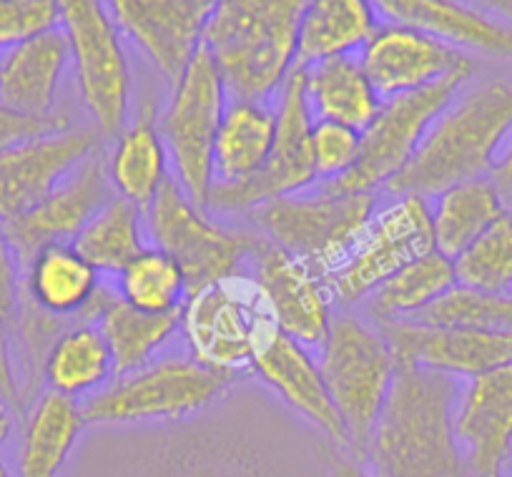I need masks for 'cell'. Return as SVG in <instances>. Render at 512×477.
<instances>
[{
    "mask_svg": "<svg viewBox=\"0 0 512 477\" xmlns=\"http://www.w3.org/2000/svg\"><path fill=\"white\" fill-rule=\"evenodd\" d=\"M462 380L397 365L364 460L382 477H472L455 430Z\"/></svg>",
    "mask_w": 512,
    "mask_h": 477,
    "instance_id": "obj_1",
    "label": "cell"
},
{
    "mask_svg": "<svg viewBox=\"0 0 512 477\" xmlns=\"http://www.w3.org/2000/svg\"><path fill=\"white\" fill-rule=\"evenodd\" d=\"M510 131L512 78L465 83L384 191L432 199L452 184L490 176Z\"/></svg>",
    "mask_w": 512,
    "mask_h": 477,
    "instance_id": "obj_2",
    "label": "cell"
},
{
    "mask_svg": "<svg viewBox=\"0 0 512 477\" xmlns=\"http://www.w3.org/2000/svg\"><path fill=\"white\" fill-rule=\"evenodd\" d=\"M307 0H214L204 48L229 98L274 101L297 68V31Z\"/></svg>",
    "mask_w": 512,
    "mask_h": 477,
    "instance_id": "obj_3",
    "label": "cell"
},
{
    "mask_svg": "<svg viewBox=\"0 0 512 477\" xmlns=\"http://www.w3.org/2000/svg\"><path fill=\"white\" fill-rule=\"evenodd\" d=\"M234 380L191 354L156 357L139 370L113 377L111 385L83 402V415L103 427L179 425L219 405Z\"/></svg>",
    "mask_w": 512,
    "mask_h": 477,
    "instance_id": "obj_4",
    "label": "cell"
},
{
    "mask_svg": "<svg viewBox=\"0 0 512 477\" xmlns=\"http://www.w3.org/2000/svg\"><path fill=\"white\" fill-rule=\"evenodd\" d=\"M379 204L377 191L314 184L251 211L256 234L317 269L324 279L347 259Z\"/></svg>",
    "mask_w": 512,
    "mask_h": 477,
    "instance_id": "obj_5",
    "label": "cell"
},
{
    "mask_svg": "<svg viewBox=\"0 0 512 477\" xmlns=\"http://www.w3.org/2000/svg\"><path fill=\"white\" fill-rule=\"evenodd\" d=\"M317 362L347 430L349 452L362 462L374 422L395 382V352L372 319L344 309L334 314Z\"/></svg>",
    "mask_w": 512,
    "mask_h": 477,
    "instance_id": "obj_6",
    "label": "cell"
},
{
    "mask_svg": "<svg viewBox=\"0 0 512 477\" xmlns=\"http://www.w3.org/2000/svg\"><path fill=\"white\" fill-rule=\"evenodd\" d=\"M277 329L267 297L249 272L201 287L181 307V337L191 357L236 377L251 372L256 349Z\"/></svg>",
    "mask_w": 512,
    "mask_h": 477,
    "instance_id": "obj_7",
    "label": "cell"
},
{
    "mask_svg": "<svg viewBox=\"0 0 512 477\" xmlns=\"http://www.w3.org/2000/svg\"><path fill=\"white\" fill-rule=\"evenodd\" d=\"M144 219L151 247L166 252L179 264L189 294L244 274L264 242L254 231H236L216 221L214 214L189 199L174 176L146 206Z\"/></svg>",
    "mask_w": 512,
    "mask_h": 477,
    "instance_id": "obj_8",
    "label": "cell"
},
{
    "mask_svg": "<svg viewBox=\"0 0 512 477\" xmlns=\"http://www.w3.org/2000/svg\"><path fill=\"white\" fill-rule=\"evenodd\" d=\"M432 249L430 199L390 194V199L377 204L347 259L327 277L334 304L342 309L364 304L374 289Z\"/></svg>",
    "mask_w": 512,
    "mask_h": 477,
    "instance_id": "obj_9",
    "label": "cell"
},
{
    "mask_svg": "<svg viewBox=\"0 0 512 477\" xmlns=\"http://www.w3.org/2000/svg\"><path fill=\"white\" fill-rule=\"evenodd\" d=\"M61 28L93 126L103 136L121 134L131 118L134 78L106 0H61Z\"/></svg>",
    "mask_w": 512,
    "mask_h": 477,
    "instance_id": "obj_10",
    "label": "cell"
},
{
    "mask_svg": "<svg viewBox=\"0 0 512 477\" xmlns=\"http://www.w3.org/2000/svg\"><path fill=\"white\" fill-rule=\"evenodd\" d=\"M229 103L224 78L204 46L171 86L159 131L169 151L171 174L191 201L206 206L216 131Z\"/></svg>",
    "mask_w": 512,
    "mask_h": 477,
    "instance_id": "obj_11",
    "label": "cell"
},
{
    "mask_svg": "<svg viewBox=\"0 0 512 477\" xmlns=\"http://www.w3.org/2000/svg\"><path fill=\"white\" fill-rule=\"evenodd\" d=\"M272 106L277 113V134L267 166L241 184L211 186L204 206L209 214H251L256 206L317 184L312 166L314 116L304 93L302 68L289 73Z\"/></svg>",
    "mask_w": 512,
    "mask_h": 477,
    "instance_id": "obj_12",
    "label": "cell"
},
{
    "mask_svg": "<svg viewBox=\"0 0 512 477\" xmlns=\"http://www.w3.org/2000/svg\"><path fill=\"white\" fill-rule=\"evenodd\" d=\"M472 81L470 71L452 73L420 91L384 98L372 124L362 131V154L349 176L324 181L339 191H379L390 184L420 149L437 116Z\"/></svg>",
    "mask_w": 512,
    "mask_h": 477,
    "instance_id": "obj_13",
    "label": "cell"
},
{
    "mask_svg": "<svg viewBox=\"0 0 512 477\" xmlns=\"http://www.w3.org/2000/svg\"><path fill=\"white\" fill-rule=\"evenodd\" d=\"M166 425L136 470V477H279L259 442L231 422Z\"/></svg>",
    "mask_w": 512,
    "mask_h": 477,
    "instance_id": "obj_14",
    "label": "cell"
},
{
    "mask_svg": "<svg viewBox=\"0 0 512 477\" xmlns=\"http://www.w3.org/2000/svg\"><path fill=\"white\" fill-rule=\"evenodd\" d=\"M106 6L121 36L174 86L204 46L214 0H106Z\"/></svg>",
    "mask_w": 512,
    "mask_h": 477,
    "instance_id": "obj_15",
    "label": "cell"
},
{
    "mask_svg": "<svg viewBox=\"0 0 512 477\" xmlns=\"http://www.w3.org/2000/svg\"><path fill=\"white\" fill-rule=\"evenodd\" d=\"M111 196L113 186L108 179L106 151L98 149L83 159L46 199L3 224L21 269L48 244H71Z\"/></svg>",
    "mask_w": 512,
    "mask_h": 477,
    "instance_id": "obj_16",
    "label": "cell"
},
{
    "mask_svg": "<svg viewBox=\"0 0 512 477\" xmlns=\"http://www.w3.org/2000/svg\"><path fill=\"white\" fill-rule=\"evenodd\" d=\"M246 272L267 297L279 332L309 349L322 347L337 304L317 269L264 239Z\"/></svg>",
    "mask_w": 512,
    "mask_h": 477,
    "instance_id": "obj_17",
    "label": "cell"
},
{
    "mask_svg": "<svg viewBox=\"0 0 512 477\" xmlns=\"http://www.w3.org/2000/svg\"><path fill=\"white\" fill-rule=\"evenodd\" d=\"M390 342L397 365H417L470 380L512 362V332L435 327L415 319L374 322Z\"/></svg>",
    "mask_w": 512,
    "mask_h": 477,
    "instance_id": "obj_18",
    "label": "cell"
},
{
    "mask_svg": "<svg viewBox=\"0 0 512 477\" xmlns=\"http://www.w3.org/2000/svg\"><path fill=\"white\" fill-rule=\"evenodd\" d=\"M98 149L103 134L96 126H68L0 151V224L33 209Z\"/></svg>",
    "mask_w": 512,
    "mask_h": 477,
    "instance_id": "obj_19",
    "label": "cell"
},
{
    "mask_svg": "<svg viewBox=\"0 0 512 477\" xmlns=\"http://www.w3.org/2000/svg\"><path fill=\"white\" fill-rule=\"evenodd\" d=\"M359 63L382 101L420 91L452 73H475L477 68V61L467 53L400 23H379L359 51Z\"/></svg>",
    "mask_w": 512,
    "mask_h": 477,
    "instance_id": "obj_20",
    "label": "cell"
},
{
    "mask_svg": "<svg viewBox=\"0 0 512 477\" xmlns=\"http://www.w3.org/2000/svg\"><path fill=\"white\" fill-rule=\"evenodd\" d=\"M455 430L472 477H502L512 455V362L462 380Z\"/></svg>",
    "mask_w": 512,
    "mask_h": 477,
    "instance_id": "obj_21",
    "label": "cell"
},
{
    "mask_svg": "<svg viewBox=\"0 0 512 477\" xmlns=\"http://www.w3.org/2000/svg\"><path fill=\"white\" fill-rule=\"evenodd\" d=\"M251 372L269 390L277 392L294 412H299L304 420L322 430L334 445L349 450L347 430H344L342 417L329 397L319 362L312 357V349L274 329L264 339L262 347L256 349Z\"/></svg>",
    "mask_w": 512,
    "mask_h": 477,
    "instance_id": "obj_22",
    "label": "cell"
},
{
    "mask_svg": "<svg viewBox=\"0 0 512 477\" xmlns=\"http://www.w3.org/2000/svg\"><path fill=\"white\" fill-rule=\"evenodd\" d=\"M384 23L435 36L467 56L512 61V28L462 0H372Z\"/></svg>",
    "mask_w": 512,
    "mask_h": 477,
    "instance_id": "obj_23",
    "label": "cell"
},
{
    "mask_svg": "<svg viewBox=\"0 0 512 477\" xmlns=\"http://www.w3.org/2000/svg\"><path fill=\"white\" fill-rule=\"evenodd\" d=\"M103 277L73 244H48L23 267L21 297L61 322L96 324Z\"/></svg>",
    "mask_w": 512,
    "mask_h": 477,
    "instance_id": "obj_24",
    "label": "cell"
},
{
    "mask_svg": "<svg viewBox=\"0 0 512 477\" xmlns=\"http://www.w3.org/2000/svg\"><path fill=\"white\" fill-rule=\"evenodd\" d=\"M71 48L63 28L13 46L0 58V101L31 116H53Z\"/></svg>",
    "mask_w": 512,
    "mask_h": 477,
    "instance_id": "obj_25",
    "label": "cell"
},
{
    "mask_svg": "<svg viewBox=\"0 0 512 477\" xmlns=\"http://www.w3.org/2000/svg\"><path fill=\"white\" fill-rule=\"evenodd\" d=\"M277 134V113L267 101L229 98L211 156V186L241 184L267 166Z\"/></svg>",
    "mask_w": 512,
    "mask_h": 477,
    "instance_id": "obj_26",
    "label": "cell"
},
{
    "mask_svg": "<svg viewBox=\"0 0 512 477\" xmlns=\"http://www.w3.org/2000/svg\"><path fill=\"white\" fill-rule=\"evenodd\" d=\"M106 169L113 194L136 204L141 211L164 189L171 179V161L154 103L141 106L134 124L116 134V141L106 151Z\"/></svg>",
    "mask_w": 512,
    "mask_h": 477,
    "instance_id": "obj_27",
    "label": "cell"
},
{
    "mask_svg": "<svg viewBox=\"0 0 512 477\" xmlns=\"http://www.w3.org/2000/svg\"><path fill=\"white\" fill-rule=\"evenodd\" d=\"M379 23L372 0H307L297 31V68L357 56Z\"/></svg>",
    "mask_w": 512,
    "mask_h": 477,
    "instance_id": "obj_28",
    "label": "cell"
},
{
    "mask_svg": "<svg viewBox=\"0 0 512 477\" xmlns=\"http://www.w3.org/2000/svg\"><path fill=\"white\" fill-rule=\"evenodd\" d=\"M86 427L83 405L46 390L33 402L18 450V477H61Z\"/></svg>",
    "mask_w": 512,
    "mask_h": 477,
    "instance_id": "obj_29",
    "label": "cell"
},
{
    "mask_svg": "<svg viewBox=\"0 0 512 477\" xmlns=\"http://www.w3.org/2000/svg\"><path fill=\"white\" fill-rule=\"evenodd\" d=\"M304 93L314 121H334L364 131L377 116L382 98L369 83L359 56H339L302 68Z\"/></svg>",
    "mask_w": 512,
    "mask_h": 477,
    "instance_id": "obj_30",
    "label": "cell"
},
{
    "mask_svg": "<svg viewBox=\"0 0 512 477\" xmlns=\"http://www.w3.org/2000/svg\"><path fill=\"white\" fill-rule=\"evenodd\" d=\"M116 377L111 349L101 329L91 322H73L53 339L43 360L48 390L73 400H88Z\"/></svg>",
    "mask_w": 512,
    "mask_h": 477,
    "instance_id": "obj_31",
    "label": "cell"
},
{
    "mask_svg": "<svg viewBox=\"0 0 512 477\" xmlns=\"http://www.w3.org/2000/svg\"><path fill=\"white\" fill-rule=\"evenodd\" d=\"M505 211V204L492 186L490 176L447 186L430 201L435 249L445 257L455 259Z\"/></svg>",
    "mask_w": 512,
    "mask_h": 477,
    "instance_id": "obj_32",
    "label": "cell"
},
{
    "mask_svg": "<svg viewBox=\"0 0 512 477\" xmlns=\"http://www.w3.org/2000/svg\"><path fill=\"white\" fill-rule=\"evenodd\" d=\"M108 349H111L113 367L118 375L139 370L159 357L161 349L176 337L181 327V312L149 314L134 309L118 297L116 287L108 294L101 314L96 319Z\"/></svg>",
    "mask_w": 512,
    "mask_h": 477,
    "instance_id": "obj_33",
    "label": "cell"
},
{
    "mask_svg": "<svg viewBox=\"0 0 512 477\" xmlns=\"http://www.w3.org/2000/svg\"><path fill=\"white\" fill-rule=\"evenodd\" d=\"M146 236L149 231H146L144 211L113 194L88 219L71 244L101 277L103 274L116 277L136 254L149 247Z\"/></svg>",
    "mask_w": 512,
    "mask_h": 477,
    "instance_id": "obj_34",
    "label": "cell"
},
{
    "mask_svg": "<svg viewBox=\"0 0 512 477\" xmlns=\"http://www.w3.org/2000/svg\"><path fill=\"white\" fill-rule=\"evenodd\" d=\"M457 284L452 259L432 249L374 289L364 302L372 322L415 319Z\"/></svg>",
    "mask_w": 512,
    "mask_h": 477,
    "instance_id": "obj_35",
    "label": "cell"
},
{
    "mask_svg": "<svg viewBox=\"0 0 512 477\" xmlns=\"http://www.w3.org/2000/svg\"><path fill=\"white\" fill-rule=\"evenodd\" d=\"M113 287L123 302L149 314L181 312L189 297V284L179 264L151 244L116 274Z\"/></svg>",
    "mask_w": 512,
    "mask_h": 477,
    "instance_id": "obj_36",
    "label": "cell"
},
{
    "mask_svg": "<svg viewBox=\"0 0 512 477\" xmlns=\"http://www.w3.org/2000/svg\"><path fill=\"white\" fill-rule=\"evenodd\" d=\"M460 287L480 292H512V211H505L475 242L452 259Z\"/></svg>",
    "mask_w": 512,
    "mask_h": 477,
    "instance_id": "obj_37",
    "label": "cell"
},
{
    "mask_svg": "<svg viewBox=\"0 0 512 477\" xmlns=\"http://www.w3.org/2000/svg\"><path fill=\"white\" fill-rule=\"evenodd\" d=\"M415 322L435 327H470L512 332V292L495 294L455 284L435 304L417 314Z\"/></svg>",
    "mask_w": 512,
    "mask_h": 477,
    "instance_id": "obj_38",
    "label": "cell"
},
{
    "mask_svg": "<svg viewBox=\"0 0 512 477\" xmlns=\"http://www.w3.org/2000/svg\"><path fill=\"white\" fill-rule=\"evenodd\" d=\"M362 154V131L334 121H314L312 129V166L319 184L349 176Z\"/></svg>",
    "mask_w": 512,
    "mask_h": 477,
    "instance_id": "obj_39",
    "label": "cell"
},
{
    "mask_svg": "<svg viewBox=\"0 0 512 477\" xmlns=\"http://www.w3.org/2000/svg\"><path fill=\"white\" fill-rule=\"evenodd\" d=\"M61 28V0H0V51Z\"/></svg>",
    "mask_w": 512,
    "mask_h": 477,
    "instance_id": "obj_40",
    "label": "cell"
},
{
    "mask_svg": "<svg viewBox=\"0 0 512 477\" xmlns=\"http://www.w3.org/2000/svg\"><path fill=\"white\" fill-rule=\"evenodd\" d=\"M71 118L66 113H53V116H31V113L16 111L0 101V151L13 149L26 141L41 139L53 131L68 129Z\"/></svg>",
    "mask_w": 512,
    "mask_h": 477,
    "instance_id": "obj_41",
    "label": "cell"
},
{
    "mask_svg": "<svg viewBox=\"0 0 512 477\" xmlns=\"http://www.w3.org/2000/svg\"><path fill=\"white\" fill-rule=\"evenodd\" d=\"M21 287H23V269L18 262L16 252H13L11 242H8L6 229L0 224V317H6L8 322L16 314L18 302H21Z\"/></svg>",
    "mask_w": 512,
    "mask_h": 477,
    "instance_id": "obj_42",
    "label": "cell"
},
{
    "mask_svg": "<svg viewBox=\"0 0 512 477\" xmlns=\"http://www.w3.org/2000/svg\"><path fill=\"white\" fill-rule=\"evenodd\" d=\"M8 319L0 317V392L11 402L16 412L23 410V390L21 380H18L16 370V354H13L11 344V329H8Z\"/></svg>",
    "mask_w": 512,
    "mask_h": 477,
    "instance_id": "obj_43",
    "label": "cell"
},
{
    "mask_svg": "<svg viewBox=\"0 0 512 477\" xmlns=\"http://www.w3.org/2000/svg\"><path fill=\"white\" fill-rule=\"evenodd\" d=\"M490 181L497 189V194H500L505 209L512 211V131L507 134L505 144H502L500 154H497L495 164H492Z\"/></svg>",
    "mask_w": 512,
    "mask_h": 477,
    "instance_id": "obj_44",
    "label": "cell"
},
{
    "mask_svg": "<svg viewBox=\"0 0 512 477\" xmlns=\"http://www.w3.org/2000/svg\"><path fill=\"white\" fill-rule=\"evenodd\" d=\"M462 3H467V6L477 8V11L487 13L490 18L512 28V0H462Z\"/></svg>",
    "mask_w": 512,
    "mask_h": 477,
    "instance_id": "obj_45",
    "label": "cell"
},
{
    "mask_svg": "<svg viewBox=\"0 0 512 477\" xmlns=\"http://www.w3.org/2000/svg\"><path fill=\"white\" fill-rule=\"evenodd\" d=\"M329 477H382L374 470L364 467V462L357 460H337L332 467V475Z\"/></svg>",
    "mask_w": 512,
    "mask_h": 477,
    "instance_id": "obj_46",
    "label": "cell"
},
{
    "mask_svg": "<svg viewBox=\"0 0 512 477\" xmlns=\"http://www.w3.org/2000/svg\"><path fill=\"white\" fill-rule=\"evenodd\" d=\"M13 407L11 402L3 397V392H0V442H6L8 437H11V430H13Z\"/></svg>",
    "mask_w": 512,
    "mask_h": 477,
    "instance_id": "obj_47",
    "label": "cell"
},
{
    "mask_svg": "<svg viewBox=\"0 0 512 477\" xmlns=\"http://www.w3.org/2000/svg\"><path fill=\"white\" fill-rule=\"evenodd\" d=\"M0 477H13L11 470H8L6 462H3V460H0Z\"/></svg>",
    "mask_w": 512,
    "mask_h": 477,
    "instance_id": "obj_48",
    "label": "cell"
},
{
    "mask_svg": "<svg viewBox=\"0 0 512 477\" xmlns=\"http://www.w3.org/2000/svg\"><path fill=\"white\" fill-rule=\"evenodd\" d=\"M507 472H512V455H510V460H507Z\"/></svg>",
    "mask_w": 512,
    "mask_h": 477,
    "instance_id": "obj_49",
    "label": "cell"
},
{
    "mask_svg": "<svg viewBox=\"0 0 512 477\" xmlns=\"http://www.w3.org/2000/svg\"><path fill=\"white\" fill-rule=\"evenodd\" d=\"M502 477H505V475H502Z\"/></svg>",
    "mask_w": 512,
    "mask_h": 477,
    "instance_id": "obj_50",
    "label": "cell"
}]
</instances>
